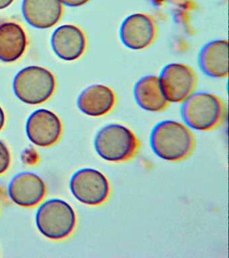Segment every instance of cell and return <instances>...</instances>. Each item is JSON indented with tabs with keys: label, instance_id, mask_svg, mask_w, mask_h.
<instances>
[{
	"label": "cell",
	"instance_id": "6da1fadb",
	"mask_svg": "<svg viewBox=\"0 0 229 258\" xmlns=\"http://www.w3.org/2000/svg\"><path fill=\"white\" fill-rule=\"evenodd\" d=\"M149 143L159 157L173 162L189 158L196 148V139L191 128L173 120L158 123L150 132Z\"/></svg>",
	"mask_w": 229,
	"mask_h": 258
},
{
	"label": "cell",
	"instance_id": "7a4b0ae2",
	"mask_svg": "<svg viewBox=\"0 0 229 258\" xmlns=\"http://www.w3.org/2000/svg\"><path fill=\"white\" fill-rule=\"evenodd\" d=\"M181 104L180 114L184 124L194 130L214 131L226 118V104L213 93L196 91Z\"/></svg>",
	"mask_w": 229,
	"mask_h": 258
},
{
	"label": "cell",
	"instance_id": "3957f363",
	"mask_svg": "<svg viewBox=\"0 0 229 258\" xmlns=\"http://www.w3.org/2000/svg\"><path fill=\"white\" fill-rule=\"evenodd\" d=\"M94 147L104 160L119 163L133 159L139 151L140 143L128 126L112 123L98 131L94 139Z\"/></svg>",
	"mask_w": 229,
	"mask_h": 258
},
{
	"label": "cell",
	"instance_id": "277c9868",
	"mask_svg": "<svg viewBox=\"0 0 229 258\" xmlns=\"http://www.w3.org/2000/svg\"><path fill=\"white\" fill-rule=\"evenodd\" d=\"M55 76L49 70L39 66L23 69L13 82L16 96L25 104H41L49 100L55 92Z\"/></svg>",
	"mask_w": 229,
	"mask_h": 258
},
{
	"label": "cell",
	"instance_id": "5b68a950",
	"mask_svg": "<svg viewBox=\"0 0 229 258\" xmlns=\"http://www.w3.org/2000/svg\"><path fill=\"white\" fill-rule=\"evenodd\" d=\"M36 223L40 233L48 239H64L71 235L75 229V211L63 200H49L38 209Z\"/></svg>",
	"mask_w": 229,
	"mask_h": 258
},
{
	"label": "cell",
	"instance_id": "8992f818",
	"mask_svg": "<svg viewBox=\"0 0 229 258\" xmlns=\"http://www.w3.org/2000/svg\"><path fill=\"white\" fill-rule=\"evenodd\" d=\"M158 76L161 89L170 104H182L197 91L198 74L188 64L171 62Z\"/></svg>",
	"mask_w": 229,
	"mask_h": 258
},
{
	"label": "cell",
	"instance_id": "52a82bcc",
	"mask_svg": "<svg viewBox=\"0 0 229 258\" xmlns=\"http://www.w3.org/2000/svg\"><path fill=\"white\" fill-rule=\"evenodd\" d=\"M73 197L84 205L98 207L109 199L111 187L106 175L97 169L83 168L72 175L69 183Z\"/></svg>",
	"mask_w": 229,
	"mask_h": 258
},
{
	"label": "cell",
	"instance_id": "ba28073f",
	"mask_svg": "<svg viewBox=\"0 0 229 258\" xmlns=\"http://www.w3.org/2000/svg\"><path fill=\"white\" fill-rule=\"evenodd\" d=\"M158 36V22L148 14L138 12L130 14L120 24V42L129 50H145L156 42Z\"/></svg>",
	"mask_w": 229,
	"mask_h": 258
},
{
	"label": "cell",
	"instance_id": "9c48e42d",
	"mask_svg": "<svg viewBox=\"0 0 229 258\" xmlns=\"http://www.w3.org/2000/svg\"><path fill=\"white\" fill-rule=\"evenodd\" d=\"M28 138L39 147L55 144L62 133V124L59 117L47 109H39L32 113L26 125Z\"/></svg>",
	"mask_w": 229,
	"mask_h": 258
},
{
	"label": "cell",
	"instance_id": "30bf717a",
	"mask_svg": "<svg viewBox=\"0 0 229 258\" xmlns=\"http://www.w3.org/2000/svg\"><path fill=\"white\" fill-rule=\"evenodd\" d=\"M52 48L56 55L66 61L81 58L87 49V36L79 26L65 24L54 31L51 36Z\"/></svg>",
	"mask_w": 229,
	"mask_h": 258
},
{
	"label": "cell",
	"instance_id": "8fae6325",
	"mask_svg": "<svg viewBox=\"0 0 229 258\" xmlns=\"http://www.w3.org/2000/svg\"><path fill=\"white\" fill-rule=\"evenodd\" d=\"M118 103L115 90L104 84L92 85L82 91L78 96V108L83 114L92 117L109 114Z\"/></svg>",
	"mask_w": 229,
	"mask_h": 258
},
{
	"label": "cell",
	"instance_id": "7c38bea8",
	"mask_svg": "<svg viewBox=\"0 0 229 258\" xmlns=\"http://www.w3.org/2000/svg\"><path fill=\"white\" fill-rule=\"evenodd\" d=\"M198 63L201 72L208 78H228V40L214 39L204 44L199 50Z\"/></svg>",
	"mask_w": 229,
	"mask_h": 258
},
{
	"label": "cell",
	"instance_id": "4fadbf2b",
	"mask_svg": "<svg viewBox=\"0 0 229 258\" xmlns=\"http://www.w3.org/2000/svg\"><path fill=\"white\" fill-rule=\"evenodd\" d=\"M9 194L12 201L24 207L38 205L45 197V181L36 173H18L10 183Z\"/></svg>",
	"mask_w": 229,
	"mask_h": 258
},
{
	"label": "cell",
	"instance_id": "5bb4252c",
	"mask_svg": "<svg viewBox=\"0 0 229 258\" xmlns=\"http://www.w3.org/2000/svg\"><path fill=\"white\" fill-rule=\"evenodd\" d=\"M22 10L27 23L39 29L53 27L63 13L60 0H23Z\"/></svg>",
	"mask_w": 229,
	"mask_h": 258
},
{
	"label": "cell",
	"instance_id": "9a60e30c",
	"mask_svg": "<svg viewBox=\"0 0 229 258\" xmlns=\"http://www.w3.org/2000/svg\"><path fill=\"white\" fill-rule=\"evenodd\" d=\"M133 96L136 104L147 112H164L171 104L161 89L158 76L154 75L142 76L136 81Z\"/></svg>",
	"mask_w": 229,
	"mask_h": 258
},
{
	"label": "cell",
	"instance_id": "2e32d148",
	"mask_svg": "<svg viewBox=\"0 0 229 258\" xmlns=\"http://www.w3.org/2000/svg\"><path fill=\"white\" fill-rule=\"evenodd\" d=\"M27 37L20 24L14 22L0 23V60L12 62L25 53Z\"/></svg>",
	"mask_w": 229,
	"mask_h": 258
},
{
	"label": "cell",
	"instance_id": "e0dca14e",
	"mask_svg": "<svg viewBox=\"0 0 229 258\" xmlns=\"http://www.w3.org/2000/svg\"><path fill=\"white\" fill-rule=\"evenodd\" d=\"M11 153L7 145L0 141V174L5 173L11 164Z\"/></svg>",
	"mask_w": 229,
	"mask_h": 258
},
{
	"label": "cell",
	"instance_id": "ac0fdd59",
	"mask_svg": "<svg viewBox=\"0 0 229 258\" xmlns=\"http://www.w3.org/2000/svg\"><path fill=\"white\" fill-rule=\"evenodd\" d=\"M60 1L68 7H80L89 3L91 0H60Z\"/></svg>",
	"mask_w": 229,
	"mask_h": 258
},
{
	"label": "cell",
	"instance_id": "d6986e66",
	"mask_svg": "<svg viewBox=\"0 0 229 258\" xmlns=\"http://www.w3.org/2000/svg\"><path fill=\"white\" fill-rule=\"evenodd\" d=\"M15 0H0V10L6 9L12 5Z\"/></svg>",
	"mask_w": 229,
	"mask_h": 258
},
{
	"label": "cell",
	"instance_id": "ffe728a7",
	"mask_svg": "<svg viewBox=\"0 0 229 258\" xmlns=\"http://www.w3.org/2000/svg\"><path fill=\"white\" fill-rule=\"evenodd\" d=\"M5 114L4 112L3 109L0 106V131L3 128L5 124Z\"/></svg>",
	"mask_w": 229,
	"mask_h": 258
}]
</instances>
